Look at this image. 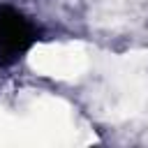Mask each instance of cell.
I'll return each mask as SVG.
<instances>
[{"label": "cell", "mask_w": 148, "mask_h": 148, "mask_svg": "<svg viewBox=\"0 0 148 148\" xmlns=\"http://www.w3.org/2000/svg\"><path fill=\"white\" fill-rule=\"evenodd\" d=\"M37 39L35 25L14 7H0V65L16 62Z\"/></svg>", "instance_id": "6da1fadb"}]
</instances>
